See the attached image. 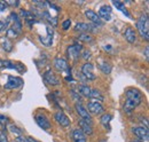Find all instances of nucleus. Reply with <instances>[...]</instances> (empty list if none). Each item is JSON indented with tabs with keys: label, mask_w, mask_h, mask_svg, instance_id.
Here are the masks:
<instances>
[{
	"label": "nucleus",
	"mask_w": 149,
	"mask_h": 142,
	"mask_svg": "<svg viewBox=\"0 0 149 142\" xmlns=\"http://www.w3.org/2000/svg\"><path fill=\"white\" fill-rule=\"evenodd\" d=\"M125 95H126V101L124 104V111L127 113L132 112V110H134L136 106L142 103V94L139 89L129 88Z\"/></svg>",
	"instance_id": "f257e3e1"
},
{
	"label": "nucleus",
	"mask_w": 149,
	"mask_h": 142,
	"mask_svg": "<svg viewBox=\"0 0 149 142\" xmlns=\"http://www.w3.org/2000/svg\"><path fill=\"white\" fill-rule=\"evenodd\" d=\"M6 25H7V38H16L17 36L22 32V23L21 19L17 16V14L15 13H10L9 16L7 17L6 21Z\"/></svg>",
	"instance_id": "f03ea898"
},
{
	"label": "nucleus",
	"mask_w": 149,
	"mask_h": 142,
	"mask_svg": "<svg viewBox=\"0 0 149 142\" xmlns=\"http://www.w3.org/2000/svg\"><path fill=\"white\" fill-rule=\"evenodd\" d=\"M136 29L142 39L148 41L149 39V19L147 14H141L136 21Z\"/></svg>",
	"instance_id": "7ed1b4c3"
},
{
	"label": "nucleus",
	"mask_w": 149,
	"mask_h": 142,
	"mask_svg": "<svg viewBox=\"0 0 149 142\" xmlns=\"http://www.w3.org/2000/svg\"><path fill=\"white\" fill-rule=\"evenodd\" d=\"M76 111H77V113L81 117V119H84L85 122H87L88 124H93V122H92V116H91V113L87 111V109L85 108V106H83L81 103H76Z\"/></svg>",
	"instance_id": "20e7f679"
},
{
	"label": "nucleus",
	"mask_w": 149,
	"mask_h": 142,
	"mask_svg": "<svg viewBox=\"0 0 149 142\" xmlns=\"http://www.w3.org/2000/svg\"><path fill=\"white\" fill-rule=\"evenodd\" d=\"M81 49L83 48H81L80 45H71V46H69L68 51H67L69 58L71 61H74V62H77L79 60V56H81Z\"/></svg>",
	"instance_id": "39448f33"
},
{
	"label": "nucleus",
	"mask_w": 149,
	"mask_h": 142,
	"mask_svg": "<svg viewBox=\"0 0 149 142\" xmlns=\"http://www.w3.org/2000/svg\"><path fill=\"white\" fill-rule=\"evenodd\" d=\"M132 132L134 133V135H136L141 142H148L149 141V132L148 128L143 127V126H138V127H133Z\"/></svg>",
	"instance_id": "423d86ee"
},
{
	"label": "nucleus",
	"mask_w": 149,
	"mask_h": 142,
	"mask_svg": "<svg viewBox=\"0 0 149 142\" xmlns=\"http://www.w3.org/2000/svg\"><path fill=\"white\" fill-rule=\"evenodd\" d=\"M81 73L83 76L88 79V80H94L96 78V76L94 74V67L92 63H85L83 67H81Z\"/></svg>",
	"instance_id": "0eeeda50"
},
{
	"label": "nucleus",
	"mask_w": 149,
	"mask_h": 142,
	"mask_svg": "<svg viewBox=\"0 0 149 142\" xmlns=\"http://www.w3.org/2000/svg\"><path fill=\"white\" fill-rule=\"evenodd\" d=\"M23 84H24V81H23V79H21L19 77L9 76V77H8V81H7V84L5 85V88H7V89L19 88Z\"/></svg>",
	"instance_id": "6e6552de"
},
{
	"label": "nucleus",
	"mask_w": 149,
	"mask_h": 142,
	"mask_svg": "<svg viewBox=\"0 0 149 142\" xmlns=\"http://www.w3.org/2000/svg\"><path fill=\"white\" fill-rule=\"evenodd\" d=\"M36 123H37L42 129H49L51 128V122L44 113H37L36 115Z\"/></svg>",
	"instance_id": "1a4fd4ad"
},
{
	"label": "nucleus",
	"mask_w": 149,
	"mask_h": 142,
	"mask_svg": "<svg viewBox=\"0 0 149 142\" xmlns=\"http://www.w3.org/2000/svg\"><path fill=\"white\" fill-rule=\"evenodd\" d=\"M88 112L93 115H101L104 112V108L97 101H91L88 102Z\"/></svg>",
	"instance_id": "9d476101"
},
{
	"label": "nucleus",
	"mask_w": 149,
	"mask_h": 142,
	"mask_svg": "<svg viewBox=\"0 0 149 142\" xmlns=\"http://www.w3.org/2000/svg\"><path fill=\"white\" fill-rule=\"evenodd\" d=\"M54 119L57 122V124H60L63 127H68L70 125V119L69 117L63 112V111H57L54 115Z\"/></svg>",
	"instance_id": "9b49d317"
},
{
	"label": "nucleus",
	"mask_w": 149,
	"mask_h": 142,
	"mask_svg": "<svg viewBox=\"0 0 149 142\" xmlns=\"http://www.w3.org/2000/svg\"><path fill=\"white\" fill-rule=\"evenodd\" d=\"M54 67L56 68V70H58L60 72H69L70 71L68 62L63 57H56L54 60Z\"/></svg>",
	"instance_id": "f8f14e48"
},
{
	"label": "nucleus",
	"mask_w": 149,
	"mask_h": 142,
	"mask_svg": "<svg viewBox=\"0 0 149 142\" xmlns=\"http://www.w3.org/2000/svg\"><path fill=\"white\" fill-rule=\"evenodd\" d=\"M44 80H45L48 85H53V86L60 85V80H58V78L54 74V72H53L52 70H47L45 73H44Z\"/></svg>",
	"instance_id": "ddd939ff"
},
{
	"label": "nucleus",
	"mask_w": 149,
	"mask_h": 142,
	"mask_svg": "<svg viewBox=\"0 0 149 142\" xmlns=\"http://www.w3.org/2000/svg\"><path fill=\"white\" fill-rule=\"evenodd\" d=\"M100 18L104 19V21H110L111 19V7L108 5H103L100 7L99 9V15Z\"/></svg>",
	"instance_id": "4468645a"
},
{
	"label": "nucleus",
	"mask_w": 149,
	"mask_h": 142,
	"mask_svg": "<svg viewBox=\"0 0 149 142\" xmlns=\"http://www.w3.org/2000/svg\"><path fill=\"white\" fill-rule=\"evenodd\" d=\"M85 15H86V17L88 18L91 22H93L94 24H97V25H102L103 24V22L101 21V18L97 16V14L92 10V9H87V10H85Z\"/></svg>",
	"instance_id": "2eb2a0df"
},
{
	"label": "nucleus",
	"mask_w": 149,
	"mask_h": 142,
	"mask_svg": "<svg viewBox=\"0 0 149 142\" xmlns=\"http://www.w3.org/2000/svg\"><path fill=\"white\" fill-rule=\"evenodd\" d=\"M71 138L74 142H87L86 135L80 131V128H74L71 133Z\"/></svg>",
	"instance_id": "dca6fc26"
},
{
	"label": "nucleus",
	"mask_w": 149,
	"mask_h": 142,
	"mask_svg": "<svg viewBox=\"0 0 149 142\" xmlns=\"http://www.w3.org/2000/svg\"><path fill=\"white\" fill-rule=\"evenodd\" d=\"M79 127H80V131L84 134H87V135H92L93 134V127H92V125L88 124L87 122H85L84 119H80L79 120Z\"/></svg>",
	"instance_id": "f3484780"
},
{
	"label": "nucleus",
	"mask_w": 149,
	"mask_h": 142,
	"mask_svg": "<svg viewBox=\"0 0 149 142\" xmlns=\"http://www.w3.org/2000/svg\"><path fill=\"white\" fill-rule=\"evenodd\" d=\"M0 69H14V70L22 72L19 65H16L15 63H13V62H10L8 60H0Z\"/></svg>",
	"instance_id": "a211bd4d"
},
{
	"label": "nucleus",
	"mask_w": 149,
	"mask_h": 142,
	"mask_svg": "<svg viewBox=\"0 0 149 142\" xmlns=\"http://www.w3.org/2000/svg\"><path fill=\"white\" fill-rule=\"evenodd\" d=\"M93 28L91 24H87V23H83V22H79L74 25V31H79L81 33H86L88 31H91Z\"/></svg>",
	"instance_id": "6ab92c4d"
},
{
	"label": "nucleus",
	"mask_w": 149,
	"mask_h": 142,
	"mask_svg": "<svg viewBox=\"0 0 149 142\" xmlns=\"http://www.w3.org/2000/svg\"><path fill=\"white\" fill-rule=\"evenodd\" d=\"M124 38H125L130 44H133V42H135V40H136V33H135V31H134L132 28H127V29L125 30V32H124Z\"/></svg>",
	"instance_id": "aec40b11"
},
{
	"label": "nucleus",
	"mask_w": 149,
	"mask_h": 142,
	"mask_svg": "<svg viewBox=\"0 0 149 142\" xmlns=\"http://www.w3.org/2000/svg\"><path fill=\"white\" fill-rule=\"evenodd\" d=\"M112 5H113L118 10H120L123 14H125L127 17H130V13L127 12V9H126V7H125V3H124V2L118 1V0H113V1H112Z\"/></svg>",
	"instance_id": "412c9836"
},
{
	"label": "nucleus",
	"mask_w": 149,
	"mask_h": 142,
	"mask_svg": "<svg viewBox=\"0 0 149 142\" xmlns=\"http://www.w3.org/2000/svg\"><path fill=\"white\" fill-rule=\"evenodd\" d=\"M1 44H2V47H3V49L6 52H10L13 49V44H12V41L7 37H3L1 39Z\"/></svg>",
	"instance_id": "4be33fe9"
},
{
	"label": "nucleus",
	"mask_w": 149,
	"mask_h": 142,
	"mask_svg": "<svg viewBox=\"0 0 149 142\" xmlns=\"http://www.w3.org/2000/svg\"><path fill=\"white\" fill-rule=\"evenodd\" d=\"M91 87L87 86V85H79L78 87V90L80 93V95L83 96H86V97H90V94H91Z\"/></svg>",
	"instance_id": "5701e85b"
},
{
	"label": "nucleus",
	"mask_w": 149,
	"mask_h": 142,
	"mask_svg": "<svg viewBox=\"0 0 149 142\" xmlns=\"http://www.w3.org/2000/svg\"><path fill=\"white\" fill-rule=\"evenodd\" d=\"M112 116L110 113H103L102 117H101V124L103 125L106 128H109V124H110V120H111Z\"/></svg>",
	"instance_id": "b1692460"
},
{
	"label": "nucleus",
	"mask_w": 149,
	"mask_h": 142,
	"mask_svg": "<svg viewBox=\"0 0 149 142\" xmlns=\"http://www.w3.org/2000/svg\"><path fill=\"white\" fill-rule=\"evenodd\" d=\"M90 97L91 99H95V100H97V102H100V101H103V95L101 94V92L100 90H97V89H91V94H90Z\"/></svg>",
	"instance_id": "393cba45"
},
{
	"label": "nucleus",
	"mask_w": 149,
	"mask_h": 142,
	"mask_svg": "<svg viewBox=\"0 0 149 142\" xmlns=\"http://www.w3.org/2000/svg\"><path fill=\"white\" fill-rule=\"evenodd\" d=\"M99 68H100V70L102 71L103 73L109 74V73L111 72V65H110L109 63H107V62H101V63L99 64Z\"/></svg>",
	"instance_id": "a878e982"
},
{
	"label": "nucleus",
	"mask_w": 149,
	"mask_h": 142,
	"mask_svg": "<svg viewBox=\"0 0 149 142\" xmlns=\"http://www.w3.org/2000/svg\"><path fill=\"white\" fill-rule=\"evenodd\" d=\"M78 39H79V40H81V41H85V42H90V41H92V40H93L92 36L88 35V33H80L79 37H78Z\"/></svg>",
	"instance_id": "bb28decb"
},
{
	"label": "nucleus",
	"mask_w": 149,
	"mask_h": 142,
	"mask_svg": "<svg viewBox=\"0 0 149 142\" xmlns=\"http://www.w3.org/2000/svg\"><path fill=\"white\" fill-rule=\"evenodd\" d=\"M8 128H9V129H10V132H12V133H14V134H16V135H21V134H22V129H19V127H17V126H15V125H9V127H8Z\"/></svg>",
	"instance_id": "cd10ccee"
},
{
	"label": "nucleus",
	"mask_w": 149,
	"mask_h": 142,
	"mask_svg": "<svg viewBox=\"0 0 149 142\" xmlns=\"http://www.w3.org/2000/svg\"><path fill=\"white\" fill-rule=\"evenodd\" d=\"M70 93H71V95H72V97H74V100L77 101V103H80V102H81V97H80V95H79V93H77V92H74V90H71Z\"/></svg>",
	"instance_id": "c85d7f7f"
},
{
	"label": "nucleus",
	"mask_w": 149,
	"mask_h": 142,
	"mask_svg": "<svg viewBox=\"0 0 149 142\" xmlns=\"http://www.w3.org/2000/svg\"><path fill=\"white\" fill-rule=\"evenodd\" d=\"M70 25H71V19H65V21H63V23H62V28H63V30H68L69 28H70Z\"/></svg>",
	"instance_id": "c756f323"
},
{
	"label": "nucleus",
	"mask_w": 149,
	"mask_h": 142,
	"mask_svg": "<svg viewBox=\"0 0 149 142\" xmlns=\"http://www.w3.org/2000/svg\"><path fill=\"white\" fill-rule=\"evenodd\" d=\"M0 142H8L7 135L5 134V132H0Z\"/></svg>",
	"instance_id": "7c9ffc66"
},
{
	"label": "nucleus",
	"mask_w": 149,
	"mask_h": 142,
	"mask_svg": "<svg viewBox=\"0 0 149 142\" xmlns=\"http://www.w3.org/2000/svg\"><path fill=\"white\" fill-rule=\"evenodd\" d=\"M6 29H7V25H6V23H5V22H2V21H0V32L5 31Z\"/></svg>",
	"instance_id": "2f4dec72"
},
{
	"label": "nucleus",
	"mask_w": 149,
	"mask_h": 142,
	"mask_svg": "<svg viewBox=\"0 0 149 142\" xmlns=\"http://www.w3.org/2000/svg\"><path fill=\"white\" fill-rule=\"evenodd\" d=\"M83 57H84L85 60H88V58L91 57V52H88V51H84V53H83Z\"/></svg>",
	"instance_id": "473e14b6"
},
{
	"label": "nucleus",
	"mask_w": 149,
	"mask_h": 142,
	"mask_svg": "<svg viewBox=\"0 0 149 142\" xmlns=\"http://www.w3.org/2000/svg\"><path fill=\"white\" fill-rule=\"evenodd\" d=\"M6 122H7V118H6L5 116L0 115V124L2 125V126H5V124H6Z\"/></svg>",
	"instance_id": "72a5a7b5"
},
{
	"label": "nucleus",
	"mask_w": 149,
	"mask_h": 142,
	"mask_svg": "<svg viewBox=\"0 0 149 142\" xmlns=\"http://www.w3.org/2000/svg\"><path fill=\"white\" fill-rule=\"evenodd\" d=\"M6 5H10V6H19V1H14V0H9L6 2Z\"/></svg>",
	"instance_id": "f704fd0d"
},
{
	"label": "nucleus",
	"mask_w": 149,
	"mask_h": 142,
	"mask_svg": "<svg viewBox=\"0 0 149 142\" xmlns=\"http://www.w3.org/2000/svg\"><path fill=\"white\" fill-rule=\"evenodd\" d=\"M6 8H7V5H6V2H3V1H0V12H3Z\"/></svg>",
	"instance_id": "c9c22d12"
},
{
	"label": "nucleus",
	"mask_w": 149,
	"mask_h": 142,
	"mask_svg": "<svg viewBox=\"0 0 149 142\" xmlns=\"http://www.w3.org/2000/svg\"><path fill=\"white\" fill-rule=\"evenodd\" d=\"M15 142H28V140H26V138H24V136H17Z\"/></svg>",
	"instance_id": "e433bc0d"
},
{
	"label": "nucleus",
	"mask_w": 149,
	"mask_h": 142,
	"mask_svg": "<svg viewBox=\"0 0 149 142\" xmlns=\"http://www.w3.org/2000/svg\"><path fill=\"white\" fill-rule=\"evenodd\" d=\"M148 51H149V47L147 46L145 48V57H146V60H148Z\"/></svg>",
	"instance_id": "4c0bfd02"
},
{
	"label": "nucleus",
	"mask_w": 149,
	"mask_h": 142,
	"mask_svg": "<svg viewBox=\"0 0 149 142\" xmlns=\"http://www.w3.org/2000/svg\"><path fill=\"white\" fill-rule=\"evenodd\" d=\"M26 140H28V142H38L37 140H35L33 138H31V136H28L26 138Z\"/></svg>",
	"instance_id": "58836bf2"
},
{
	"label": "nucleus",
	"mask_w": 149,
	"mask_h": 142,
	"mask_svg": "<svg viewBox=\"0 0 149 142\" xmlns=\"http://www.w3.org/2000/svg\"><path fill=\"white\" fill-rule=\"evenodd\" d=\"M99 142H107V140H104V139H101V140H100Z\"/></svg>",
	"instance_id": "ea45409f"
},
{
	"label": "nucleus",
	"mask_w": 149,
	"mask_h": 142,
	"mask_svg": "<svg viewBox=\"0 0 149 142\" xmlns=\"http://www.w3.org/2000/svg\"><path fill=\"white\" fill-rule=\"evenodd\" d=\"M131 142H141V141H139V140H133V141H131Z\"/></svg>",
	"instance_id": "a19ab883"
}]
</instances>
